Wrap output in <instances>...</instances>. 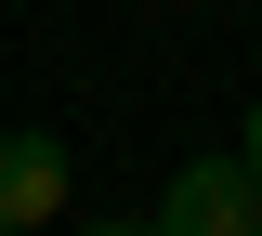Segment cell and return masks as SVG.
Masks as SVG:
<instances>
[{"instance_id": "7a4b0ae2", "label": "cell", "mask_w": 262, "mask_h": 236, "mask_svg": "<svg viewBox=\"0 0 262 236\" xmlns=\"http://www.w3.org/2000/svg\"><path fill=\"white\" fill-rule=\"evenodd\" d=\"M66 210V144L53 132H0V236H39Z\"/></svg>"}, {"instance_id": "277c9868", "label": "cell", "mask_w": 262, "mask_h": 236, "mask_svg": "<svg viewBox=\"0 0 262 236\" xmlns=\"http://www.w3.org/2000/svg\"><path fill=\"white\" fill-rule=\"evenodd\" d=\"M92 236H144V223H92Z\"/></svg>"}, {"instance_id": "3957f363", "label": "cell", "mask_w": 262, "mask_h": 236, "mask_svg": "<svg viewBox=\"0 0 262 236\" xmlns=\"http://www.w3.org/2000/svg\"><path fill=\"white\" fill-rule=\"evenodd\" d=\"M236 170H249V210H262V105H249V144H236Z\"/></svg>"}, {"instance_id": "6da1fadb", "label": "cell", "mask_w": 262, "mask_h": 236, "mask_svg": "<svg viewBox=\"0 0 262 236\" xmlns=\"http://www.w3.org/2000/svg\"><path fill=\"white\" fill-rule=\"evenodd\" d=\"M144 236H262L249 170H236V158H184V170H170V197L144 210Z\"/></svg>"}]
</instances>
